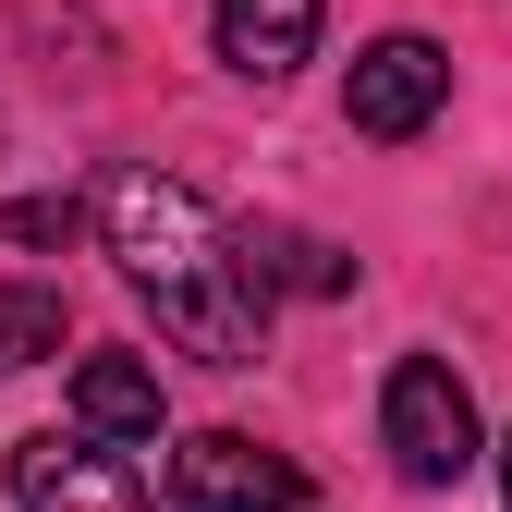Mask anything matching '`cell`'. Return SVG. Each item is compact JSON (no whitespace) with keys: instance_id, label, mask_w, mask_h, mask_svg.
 <instances>
[{"instance_id":"obj_9","label":"cell","mask_w":512,"mask_h":512,"mask_svg":"<svg viewBox=\"0 0 512 512\" xmlns=\"http://www.w3.org/2000/svg\"><path fill=\"white\" fill-rule=\"evenodd\" d=\"M0 244H74V196H13L0 208Z\"/></svg>"},{"instance_id":"obj_8","label":"cell","mask_w":512,"mask_h":512,"mask_svg":"<svg viewBox=\"0 0 512 512\" xmlns=\"http://www.w3.org/2000/svg\"><path fill=\"white\" fill-rule=\"evenodd\" d=\"M61 354V293H0V366Z\"/></svg>"},{"instance_id":"obj_3","label":"cell","mask_w":512,"mask_h":512,"mask_svg":"<svg viewBox=\"0 0 512 512\" xmlns=\"http://www.w3.org/2000/svg\"><path fill=\"white\" fill-rule=\"evenodd\" d=\"M293 500H305V464L256 452L244 427H196L171 452V512H293Z\"/></svg>"},{"instance_id":"obj_5","label":"cell","mask_w":512,"mask_h":512,"mask_svg":"<svg viewBox=\"0 0 512 512\" xmlns=\"http://www.w3.org/2000/svg\"><path fill=\"white\" fill-rule=\"evenodd\" d=\"M13 500L25 512H147V488L122 476V452H98V439H25L13 452Z\"/></svg>"},{"instance_id":"obj_1","label":"cell","mask_w":512,"mask_h":512,"mask_svg":"<svg viewBox=\"0 0 512 512\" xmlns=\"http://www.w3.org/2000/svg\"><path fill=\"white\" fill-rule=\"evenodd\" d=\"M98 232H110L122 281L159 305V330H171L183 354H208V366H256V342H269V293L244 281V256H232V232L208 220L196 183H171V171H110Z\"/></svg>"},{"instance_id":"obj_4","label":"cell","mask_w":512,"mask_h":512,"mask_svg":"<svg viewBox=\"0 0 512 512\" xmlns=\"http://www.w3.org/2000/svg\"><path fill=\"white\" fill-rule=\"evenodd\" d=\"M439 98H452V49H439V37H366V49H354V86H342L354 135L403 147V135L439 122Z\"/></svg>"},{"instance_id":"obj_2","label":"cell","mask_w":512,"mask_h":512,"mask_svg":"<svg viewBox=\"0 0 512 512\" xmlns=\"http://www.w3.org/2000/svg\"><path fill=\"white\" fill-rule=\"evenodd\" d=\"M378 439H391V464L403 488H464L488 464V439H476V391L439 354H403L391 366V391H378Z\"/></svg>"},{"instance_id":"obj_6","label":"cell","mask_w":512,"mask_h":512,"mask_svg":"<svg viewBox=\"0 0 512 512\" xmlns=\"http://www.w3.org/2000/svg\"><path fill=\"white\" fill-rule=\"evenodd\" d=\"M317 25H330V0H220V61L244 86H281L317 61Z\"/></svg>"},{"instance_id":"obj_7","label":"cell","mask_w":512,"mask_h":512,"mask_svg":"<svg viewBox=\"0 0 512 512\" xmlns=\"http://www.w3.org/2000/svg\"><path fill=\"white\" fill-rule=\"evenodd\" d=\"M74 427L86 439H159V366L147 354H86L74 366Z\"/></svg>"},{"instance_id":"obj_10","label":"cell","mask_w":512,"mask_h":512,"mask_svg":"<svg viewBox=\"0 0 512 512\" xmlns=\"http://www.w3.org/2000/svg\"><path fill=\"white\" fill-rule=\"evenodd\" d=\"M500 500H512V439H500Z\"/></svg>"}]
</instances>
